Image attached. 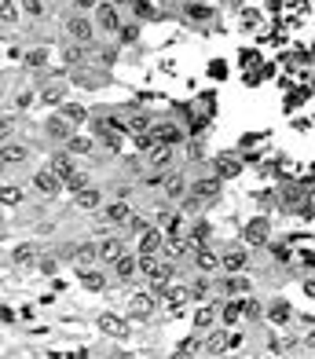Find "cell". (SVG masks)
Wrapping results in <instances>:
<instances>
[{
    "mask_svg": "<svg viewBox=\"0 0 315 359\" xmlns=\"http://www.w3.org/2000/svg\"><path fill=\"white\" fill-rule=\"evenodd\" d=\"M140 260H143V275L151 279L154 286H169V282H173L176 271H173V264H169V260H162L158 253H154V257H140Z\"/></svg>",
    "mask_w": 315,
    "mask_h": 359,
    "instance_id": "obj_1",
    "label": "cell"
},
{
    "mask_svg": "<svg viewBox=\"0 0 315 359\" xmlns=\"http://www.w3.org/2000/svg\"><path fill=\"white\" fill-rule=\"evenodd\" d=\"M96 18H88V12H77L66 23V34H70V40H77V45H88L92 37H96Z\"/></svg>",
    "mask_w": 315,
    "mask_h": 359,
    "instance_id": "obj_2",
    "label": "cell"
},
{
    "mask_svg": "<svg viewBox=\"0 0 315 359\" xmlns=\"http://www.w3.org/2000/svg\"><path fill=\"white\" fill-rule=\"evenodd\" d=\"M220 191H224V176H216V173H209V176L191 184V195L198 198V202H216Z\"/></svg>",
    "mask_w": 315,
    "mask_h": 359,
    "instance_id": "obj_3",
    "label": "cell"
},
{
    "mask_svg": "<svg viewBox=\"0 0 315 359\" xmlns=\"http://www.w3.org/2000/svg\"><path fill=\"white\" fill-rule=\"evenodd\" d=\"M216 290L224 293V297H249V279H246V271H227L224 279L216 282Z\"/></svg>",
    "mask_w": 315,
    "mask_h": 359,
    "instance_id": "obj_4",
    "label": "cell"
},
{
    "mask_svg": "<svg viewBox=\"0 0 315 359\" xmlns=\"http://www.w3.org/2000/svg\"><path fill=\"white\" fill-rule=\"evenodd\" d=\"M92 18H96L99 34H118V29H121V15H118V4H114V0L99 4L96 12H92Z\"/></svg>",
    "mask_w": 315,
    "mask_h": 359,
    "instance_id": "obj_5",
    "label": "cell"
},
{
    "mask_svg": "<svg viewBox=\"0 0 315 359\" xmlns=\"http://www.w3.org/2000/svg\"><path fill=\"white\" fill-rule=\"evenodd\" d=\"M220 268H224V271H246L249 268V246H246V242H242V246L220 249Z\"/></svg>",
    "mask_w": 315,
    "mask_h": 359,
    "instance_id": "obj_6",
    "label": "cell"
},
{
    "mask_svg": "<svg viewBox=\"0 0 315 359\" xmlns=\"http://www.w3.org/2000/svg\"><path fill=\"white\" fill-rule=\"evenodd\" d=\"M34 191H37V195H48V198L59 195V191H62V176H59L51 165H48V169H37V173H34Z\"/></svg>",
    "mask_w": 315,
    "mask_h": 359,
    "instance_id": "obj_7",
    "label": "cell"
},
{
    "mask_svg": "<svg viewBox=\"0 0 315 359\" xmlns=\"http://www.w3.org/2000/svg\"><path fill=\"white\" fill-rule=\"evenodd\" d=\"M110 268H114V275H118L121 282H129V279H136L143 271V260H140V253H121Z\"/></svg>",
    "mask_w": 315,
    "mask_h": 359,
    "instance_id": "obj_8",
    "label": "cell"
},
{
    "mask_svg": "<svg viewBox=\"0 0 315 359\" xmlns=\"http://www.w3.org/2000/svg\"><path fill=\"white\" fill-rule=\"evenodd\" d=\"M103 220L114 227H129V220H132V206L125 202V198H118V202H107L103 206Z\"/></svg>",
    "mask_w": 315,
    "mask_h": 359,
    "instance_id": "obj_9",
    "label": "cell"
},
{
    "mask_svg": "<svg viewBox=\"0 0 315 359\" xmlns=\"http://www.w3.org/2000/svg\"><path fill=\"white\" fill-rule=\"evenodd\" d=\"M45 136H48V140H55V143H66L73 136V121L62 118V114H51V118L45 121Z\"/></svg>",
    "mask_w": 315,
    "mask_h": 359,
    "instance_id": "obj_10",
    "label": "cell"
},
{
    "mask_svg": "<svg viewBox=\"0 0 315 359\" xmlns=\"http://www.w3.org/2000/svg\"><path fill=\"white\" fill-rule=\"evenodd\" d=\"M165 238H169V235H162L158 227H151V224H147V227L140 231V257H154V253H162Z\"/></svg>",
    "mask_w": 315,
    "mask_h": 359,
    "instance_id": "obj_11",
    "label": "cell"
},
{
    "mask_svg": "<svg viewBox=\"0 0 315 359\" xmlns=\"http://www.w3.org/2000/svg\"><path fill=\"white\" fill-rule=\"evenodd\" d=\"M0 162H4V165H23V162H29V147L26 143H15V140H4V143H0Z\"/></svg>",
    "mask_w": 315,
    "mask_h": 359,
    "instance_id": "obj_12",
    "label": "cell"
},
{
    "mask_svg": "<svg viewBox=\"0 0 315 359\" xmlns=\"http://www.w3.org/2000/svg\"><path fill=\"white\" fill-rule=\"evenodd\" d=\"M162 187H165V198H169V202H184V198L191 195V184H187L180 173H169Z\"/></svg>",
    "mask_w": 315,
    "mask_h": 359,
    "instance_id": "obj_13",
    "label": "cell"
},
{
    "mask_svg": "<svg viewBox=\"0 0 315 359\" xmlns=\"http://www.w3.org/2000/svg\"><path fill=\"white\" fill-rule=\"evenodd\" d=\"M268 238H271V224L264 216H257V220L246 224V246H264Z\"/></svg>",
    "mask_w": 315,
    "mask_h": 359,
    "instance_id": "obj_14",
    "label": "cell"
},
{
    "mask_svg": "<svg viewBox=\"0 0 315 359\" xmlns=\"http://www.w3.org/2000/svg\"><path fill=\"white\" fill-rule=\"evenodd\" d=\"M246 319V297H227V304L220 308V323L224 326H235Z\"/></svg>",
    "mask_w": 315,
    "mask_h": 359,
    "instance_id": "obj_15",
    "label": "cell"
},
{
    "mask_svg": "<svg viewBox=\"0 0 315 359\" xmlns=\"http://www.w3.org/2000/svg\"><path fill=\"white\" fill-rule=\"evenodd\" d=\"M99 330L107 337H125V334H129V319H121L118 312H103L99 315Z\"/></svg>",
    "mask_w": 315,
    "mask_h": 359,
    "instance_id": "obj_16",
    "label": "cell"
},
{
    "mask_svg": "<svg viewBox=\"0 0 315 359\" xmlns=\"http://www.w3.org/2000/svg\"><path fill=\"white\" fill-rule=\"evenodd\" d=\"M73 206L85 209V213H96V209H103V191L99 187H85V191L73 195Z\"/></svg>",
    "mask_w": 315,
    "mask_h": 359,
    "instance_id": "obj_17",
    "label": "cell"
},
{
    "mask_svg": "<svg viewBox=\"0 0 315 359\" xmlns=\"http://www.w3.org/2000/svg\"><path fill=\"white\" fill-rule=\"evenodd\" d=\"M191 257H194V268L198 271H209V275H213V271L220 268V253H213L209 246H194Z\"/></svg>",
    "mask_w": 315,
    "mask_h": 359,
    "instance_id": "obj_18",
    "label": "cell"
},
{
    "mask_svg": "<svg viewBox=\"0 0 315 359\" xmlns=\"http://www.w3.org/2000/svg\"><path fill=\"white\" fill-rule=\"evenodd\" d=\"M173 154H176V147H173V143H162V140H158L151 151H147V162H151L154 169H169Z\"/></svg>",
    "mask_w": 315,
    "mask_h": 359,
    "instance_id": "obj_19",
    "label": "cell"
},
{
    "mask_svg": "<svg viewBox=\"0 0 315 359\" xmlns=\"http://www.w3.org/2000/svg\"><path fill=\"white\" fill-rule=\"evenodd\" d=\"M107 275H103V271L96 268V264H92V268H81V286H85L88 293H103L107 290Z\"/></svg>",
    "mask_w": 315,
    "mask_h": 359,
    "instance_id": "obj_20",
    "label": "cell"
},
{
    "mask_svg": "<svg viewBox=\"0 0 315 359\" xmlns=\"http://www.w3.org/2000/svg\"><path fill=\"white\" fill-rule=\"evenodd\" d=\"M216 323H220V312L213 308V304H198V312H194V330H216Z\"/></svg>",
    "mask_w": 315,
    "mask_h": 359,
    "instance_id": "obj_21",
    "label": "cell"
},
{
    "mask_svg": "<svg viewBox=\"0 0 315 359\" xmlns=\"http://www.w3.org/2000/svg\"><path fill=\"white\" fill-rule=\"evenodd\" d=\"M213 173L224 176V180H231V176L242 173V162H238L235 154H216V158H213Z\"/></svg>",
    "mask_w": 315,
    "mask_h": 359,
    "instance_id": "obj_22",
    "label": "cell"
},
{
    "mask_svg": "<svg viewBox=\"0 0 315 359\" xmlns=\"http://www.w3.org/2000/svg\"><path fill=\"white\" fill-rule=\"evenodd\" d=\"M96 260H99V246H96V242H85V246L73 249V264H77V268H92Z\"/></svg>",
    "mask_w": 315,
    "mask_h": 359,
    "instance_id": "obj_23",
    "label": "cell"
},
{
    "mask_svg": "<svg viewBox=\"0 0 315 359\" xmlns=\"http://www.w3.org/2000/svg\"><path fill=\"white\" fill-rule=\"evenodd\" d=\"M121 253H125V242H121V238H103V242H99V260L114 264Z\"/></svg>",
    "mask_w": 315,
    "mask_h": 359,
    "instance_id": "obj_24",
    "label": "cell"
},
{
    "mask_svg": "<svg viewBox=\"0 0 315 359\" xmlns=\"http://www.w3.org/2000/svg\"><path fill=\"white\" fill-rule=\"evenodd\" d=\"M213 290H216V282L209 279V271H202V275H198V279L191 282V297H194V301H205Z\"/></svg>",
    "mask_w": 315,
    "mask_h": 359,
    "instance_id": "obj_25",
    "label": "cell"
},
{
    "mask_svg": "<svg viewBox=\"0 0 315 359\" xmlns=\"http://www.w3.org/2000/svg\"><path fill=\"white\" fill-rule=\"evenodd\" d=\"M154 136H158L162 143H173V147L184 143V132L176 129V125H169V121H165V125H154Z\"/></svg>",
    "mask_w": 315,
    "mask_h": 359,
    "instance_id": "obj_26",
    "label": "cell"
},
{
    "mask_svg": "<svg viewBox=\"0 0 315 359\" xmlns=\"http://www.w3.org/2000/svg\"><path fill=\"white\" fill-rule=\"evenodd\" d=\"M198 345H205V337H202V330H194L191 337H184L180 345H176V356H194V352H202Z\"/></svg>",
    "mask_w": 315,
    "mask_h": 359,
    "instance_id": "obj_27",
    "label": "cell"
},
{
    "mask_svg": "<svg viewBox=\"0 0 315 359\" xmlns=\"http://www.w3.org/2000/svg\"><path fill=\"white\" fill-rule=\"evenodd\" d=\"M205 352H209V356H220V352H227V334H220V330H209V334H205Z\"/></svg>",
    "mask_w": 315,
    "mask_h": 359,
    "instance_id": "obj_28",
    "label": "cell"
},
{
    "mask_svg": "<svg viewBox=\"0 0 315 359\" xmlns=\"http://www.w3.org/2000/svg\"><path fill=\"white\" fill-rule=\"evenodd\" d=\"M209 231H213V227H209V220H194L191 231H187V238H191L194 246H205V242H209Z\"/></svg>",
    "mask_w": 315,
    "mask_h": 359,
    "instance_id": "obj_29",
    "label": "cell"
},
{
    "mask_svg": "<svg viewBox=\"0 0 315 359\" xmlns=\"http://www.w3.org/2000/svg\"><path fill=\"white\" fill-rule=\"evenodd\" d=\"M158 308V301L151 297V293H136L132 297V315H151Z\"/></svg>",
    "mask_w": 315,
    "mask_h": 359,
    "instance_id": "obj_30",
    "label": "cell"
},
{
    "mask_svg": "<svg viewBox=\"0 0 315 359\" xmlns=\"http://www.w3.org/2000/svg\"><path fill=\"white\" fill-rule=\"evenodd\" d=\"M0 198H4V209H15V206H23V187H15V184H4V187H0Z\"/></svg>",
    "mask_w": 315,
    "mask_h": 359,
    "instance_id": "obj_31",
    "label": "cell"
},
{
    "mask_svg": "<svg viewBox=\"0 0 315 359\" xmlns=\"http://www.w3.org/2000/svg\"><path fill=\"white\" fill-rule=\"evenodd\" d=\"M51 169H55V173H59L62 180L77 173V169H73V162H70V151H62V154H55V158H51Z\"/></svg>",
    "mask_w": 315,
    "mask_h": 359,
    "instance_id": "obj_32",
    "label": "cell"
},
{
    "mask_svg": "<svg viewBox=\"0 0 315 359\" xmlns=\"http://www.w3.org/2000/svg\"><path fill=\"white\" fill-rule=\"evenodd\" d=\"M12 260H15V264H34V260H37V246H29V242L15 246V249H12Z\"/></svg>",
    "mask_w": 315,
    "mask_h": 359,
    "instance_id": "obj_33",
    "label": "cell"
},
{
    "mask_svg": "<svg viewBox=\"0 0 315 359\" xmlns=\"http://www.w3.org/2000/svg\"><path fill=\"white\" fill-rule=\"evenodd\" d=\"M187 18H191V23H209V18H213V12H209L202 0H198V4H187Z\"/></svg>",
    "mask_w": 315,
    "mask_h": 359,
    "instance_id": "obj_34",
    "label": "cell"
},
{
    "mask_svg": "<svg viewBox=\"0 0 315 359\" xmlns=\"http://www.w3.org/2000/svg\"><path fill=\"white\" fill-rule=\"evenodd\" d=\"M48 55H51L48 48H34V51H26V66H34V70L48 66Z\"/></svg>",
    "mask_w": 315,
    "mask_h": 359,
    "instance_id": "obj_35",
    "label": "cell"
},
{
    "mask_svg": "<svg viewBox=\"0 0 315 359\" xmlns=\"http://www.w3.org/2000/svg\"><path fill=\"white\" fill-rule=\"evenodd\" d=\"M92 147H96V143L85 140V136H70V140H66V151L70 154H85V151H92Z\"/></svg>",
    "mask_w": 315,
    "mask_h": 359,
    "instance_id": "obj_36",
    "label": "cell"
},
{
    "mask_svg": "<svg viewBox=\"0 0 315 359\" xmlns=\"http://www.w3.org/2000/svg\"><path fill=\"white\" fill-rule=\"evenodd\" d=\"M59 114H62V118H70L73 125H81V121L88 118V114H85V107H77V103H66V107H62Z\"/></svg>",
    "mask_w": 315,
    "mask_h": 359,
    "instance_id": "obj_37",
    "label": "cell"
},
{
    "mask_svg": "<svg viewBox=\"0 0 315 359\" xmlns=\"http://www.w3.org/2000/svg\"><path fill=\"white\" fill-rule=\"evenodd\" d=\"M85 176H81V173H73V176H66V180H62V191H70V195H77V191H85Z\"/></svg>",
    "mask_w": 315,
    "mask_h": 359,
    "instance_id": "obj_38",
    "label": "cell"
},
{
    "mask_svg": "<svg viewBox=\"0 0 315 359\" xmlns=\"http://www.w3.org/2000/svg\"><path fill=\"white\" fill-rule=\"evenodd\" d=\"M129 129H132V132H151V114H132V118H129Z\"/></svg>",
    "mask_w": 315,
    "mask_h": 359,
    "instance_id": "obj_39",
    "label": "cell"
},
{
    "mask_svg": "<svg viewBox=\"0 0 315 359\" xmlns=\"http://www.w3.org/2000/svg\"><path fill=\"white\" fill-rule=\"evenodd\" d=\"M62 96H66V88H62V84H51V88H48V92H45V96H40V99L55 107V103H62Z\"/></svg>",
    "mask_w": 315,
    "mask_h": 359,
    "instance_id": "obj_40",
    "label": "cell"
},
{
    "mask_svg": "<svg viewBox=\"0 0 315 359\" xmlns=\"http://www.w3.org/2000/svg\"><path fill=\"white\" fill-rule=\"evenodd\" d=\"M136 15H140V18H154L158 12H154L151 0H136Z\"/></svg>",
    "mask_w": 315,
    "mask_h": 359,
    "instance_id": "obj_41",
    "label": "cell"
},
{
    "mask_svg": "<svg viewBox=\"0 0 315 359\" xmlns=\"http://www.w3.org/2000/svg\"><path fill=\"white\" fill-rule=\"evenodd\" d=\"M34 103H37L34 92H18V96H15V110H26V107H34Z\"/></svg>",
    "mask_w": 315,
    "mask_h": 359,
    "instance_id": "obj_42",
    "label": "cell"
},
{
    "mask_svg": "<svg viewBox=\"0 0 315 359\" xmlns=\"http://www.w3.org/2000/svg\"><path fill=\"white\" fill-rule=\"evenodd\" d=\"M12 132H15V114H8L4 125H0V140H12Z\"/></svg>",
    "mask_w": 315,
    "mask_h": 359,
    "instance_id": "obj_43",
    "label": "cell"
},
{
    "mask_svg": "<svg viewBox=\"0 0 315 359\" xmlns=\"http://www.w3.org/2000/svg\"><path fill=\"white\" fill-rule=\"evenodd\" d=\"M23 12L26 15H40V12H45V4H40V0H23Z\"/></svg>",
    "mask_w": 315,
    "mask_h": 359,
    "instance_id": "obj_44",
    "label": "cell"
},
{
    "mask_svg": "<svg viewBox=\"0 0 315 359\" xmlns=\"http://www.w3.org/2000/svg\"><path fill=\"white\" fill-rule=\"evenodd\" d=\"M18 23V12H15V4H4V26H15Z\"/></svg>",
    "mask_w": 315,
    "mask_h": 359,
    "instance_id": "obj_45",
    "label": "cell"
},
{
    "mask_svg": "<svg viewBox=\"0 0 315 359\" xmlns=\"http://www.w3.org/2000/svg\"><path fill=\"white\" fill-rule=\"evenodd\" d=\"M235 348H242V334L231 330V334H227V352H235Z\"/></svg>",
    "mask_w": 315,
    "mask_h": 359,
    "instance_id": "obj_46",
    "label": "cell"
},
{
    "mask_svg": "<svg viewBox=\"0 0 315 359\" xmlns=\"http://www.w3.org/2000/svg\"><path fill=\"white\" fill-rule=\"evenodd\" d=\"M257 315H260V304L253 297H246V319H257Z\"/></svg>",
    "mask_w": 315,
    "mask_h": 359,
    "instance_id": "obj_47",
    "label": "cell"
},
{
    "mask_svg": "<svg viewBox=\"0 0 315 359\" xmlns=\"http://www.w3.org/2000/svg\"><path fill=\"white\" fill-rule=\"evenodd\" d=\"M73 4H77L81 12H96V8L103 4V0H73Z\"/></svg>",
    "mask_w": 315,
    "mask_h": 359,
    "instance_id": "obj_48",
    "label": "cell"
},
{
    "mask_svg": "<svg viewBox=\"0 0 315 359\" xmlns=\"http://www.w3.org/2000/svg\"><path fill=\"white\" fill-rule=\"evenodd\" d=\"M271 315H275V323H286L290 308H286V304H275V308H271Z\"/></svg>",
    "mask_w": 315,
    "mask_h": 359,
    "instance_id": "obj_49",
    "label": "cell"
},
{
    "mask_svg": "<svg viewBox=\"0 0 315 359\" xmlns=\"http://www.w3.org/2000/svg\"><path fill=\"white\" fill-rule=\"evenodd\" d=\"M0 319H4V323H15V308H12V304H4V312H0Z\"/></svg>",
    "mask_w": 315,
    "mask_h": 359,
    "instance_id": "obj_50",
    "label": "cell"
},
{
    "mask_svg": "<svg viewBox=\"0 0 315 359\" xmlns=\"http://www.w3.org/2000/svg\"><path fill=\"white\" fill-rule=\"evenodd\" d=\"M304 293H308V297L315 301V282H312V279H308V282H304Z\"/></svg>",
    "mask_w": 315,
    "mask_h": 359,
    "instance_id": "obj_51",
    "label": "cell"
},
{
    "mask_svg": "<svg viewBox=\"0 0 315 359\" xmlns=\"http://www.w3.org/2000/svg\"><path fill=\"white\" fill-rule=\"evenodd\" d=\"M114 4H118V8H125V4H136V0H114Z\"/></svg>",
    "mask_w": 315,
    "mask_h": 359,
    "instance_id": "obj_52",
    "label": "cell"
},
{
    "mask_svg": "<svg viewBox=\"0 0 315 359\" xmlns=\"http://www.w3.org/2000/svg\"><path fill=\"white\" fill-rule=\"evenodd\" d=\"M184 4H198V0H184Z\"/></svg>",
    "mask_w": 315,
    "mask_h": 359,
    "instance_id": "obj_53",
    "label": "cell"
}]
</instances>
